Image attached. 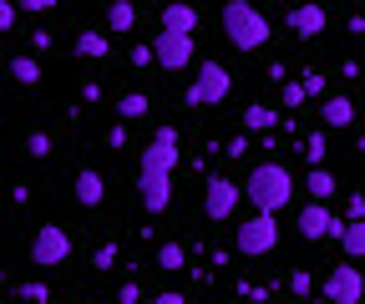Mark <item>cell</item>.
I'll return each mask as SVG.
<instances>
[{
  "label": "cell",
  "mask_w": 365,
  "mask_h": 304,
  "mask_svg": "<svg viewBox=\"0 0 365 304\" xmlns=\"http://www.w3.org/2000/svg\"><path fill=\"white\" fill-rule=\"evenodd\" d=\"M223 36H228V46H239V51H259L269 41V21H264V11L254 0H223Z\"/></svg>",
  "instance_id": "cell-1"
},
{
  "label": "cell",
  "mask_w": 365,
  "mask_h": 304,
  "mask_svg": "<svg viewBox=\"0 0 365 304\" xmlns=\"http://www.w3.org/2000/svg\"><path fill=\"white\" fill-rule=\"evenodd\" d=\"M244 198H249L254 208L279 213V208L294 198V178H289V167H279V162H259L249 178H244Z\"/></svg>",
  "instance_id": "cell-2"
},
{
  "label": "cell",
  "mask_w": 365,
  "mask_h": 304,
  "mask_svg": "<svg viewBox=\"0 0 365 304\" xmlns=\"http://www.w3.org/2000/svg\"><path fill=\"white\" fill-rule=\"evenodd\" d=\"M239 253L244 258H264V253H274L279 248V224H274V213L269 208H254V219H244L239 224Z\"/></svg>",
  "instance_id": "cell-3"
},
{
  "label": "cell",
  "mask_w": 365,
  "mask_h": 304,
  "mask_svg": "<svg viewBox=\"0 0 365 304\" xmlns=\"http://www.w3.org/2000/svg\"><path fill=\"white\" fill-rule=\"evenodd\" d=\"M228 92H234V76L223 71V61H198V76L188 86V102L193 107H218V102H228Z\"/></svg>",
  "instance_id": "cell-4"
},
{
  "label": "cell",
  "mask_w": 365,
  "mask_h": 304,
  "mask_svg": "<svg viewBox=\"0 0 365 304\" xmlns=\"http://www.w3.org/2000/svg\"><path fill=\"white\" fill-rule=\"evenodd\" d=\"M66 258H71V234L61 224H41L36 239H31V264L36 269H56V264H66Z\"/></svg>",
  "instance_id": "cell-5"
},
{
  "label": "cell",
  "mask_w": 365,
  "mask_h": 304,
  "mask_svg": "<svg viewBox=\"0 0 365 304\" xmlns=\"http://www.w3.org/2000/svg\"><path fill=\"white\" fill-rule=\"evenodd\" d=\"M153 61L163 66V71H182V66H193L198 61V51H193V31H158V41H153Z\"/></svg>",
  "instance_id": "cell-6"
},
{
  "label": "cell",
  "mask_w": 365,
  "mask_h": 304,
  "mask_svg": "<svg viewBox=\"0 0 365 304\" xmlns=\"http://www.w3.org/2000/svg\"><path fill=\"white\" fill-rule=\"evenodd\" d=\"M239 198H244V183L223 178V172H218V178H208V183H203V213H208L213 224H228V219H234Z\"/></svg>",
  "instance_id": "cell-7"
},
{
  "label": "cell",
  "mask_w": 365,
  "mask_h": 304,
  "mask_svg": "<svg viewBox=\"0 0 365 304\" xmlns=\"http://www.w3.org/2000/svg\"><path fill=\"white\" fill-rule=\"evenodd\" d=\"M325 299H330V304H360V299H365L360 269H355V264H335V269L325 274Z\"/></svg>",
  "instance_id": "cell-8"
},
{
  "label": "cell",
  "mask_w": 365,
  "mask_h": 304,
  "mask_svg": "<svg viewBox=\"0 0 365 304\" xmlns=\"http://www.w3.org/2000/svg\"><path fill=\"white\" fill-rule=\"evenodd\" d=\"M335 213H330V203H319V198H309L304 208H299V239L304 243H319V239H335Z\"/></svg>",
  "instance_id": "cell-9"
},
{
  "label": "cell",
  "mask_w": 365,
  "mask_h": 304,
  "mask_svg": "<svg viewBox=\"0 0 365 304\" xmlns=\"http://www.w3.org/2000/svg\"><path fill=\"white\" fill-rule=\"evenodd\" d=\"M173 172H153V167H137V198H143L148 213H163L173 203Z\"/></svg>",
  "instance_id": "cell-10"
},
{
  "label": "cell",
  "mask_w": 365,
  "mask_h": 304,
  "mask_svg": "<svg viewBox=\"0 0 365 304\" xmlns=\"http://www.w3.org/2000/svg\"><path fill=\"white\" fill-rule=\"evenodd\" d=\"M178 132H173V127H158V137L143 147V167H153V172H173L178 167Z\"/></svg>",
  "instance_id": "cell-11"
},
{
  "label": "cell",
  "mask_w": 365,
  "mask_h": 304,
  "mask_svg": "<svg viewBox=\"0 0 365 304\" xmlns=\"http://www.w3.org/2000/svg\"><path fill=\"white\" fill-rule=\"evenodd\" d=\"M71 193H76L81 208H102L107 183H102V172H97V167H81V172H76V183H71Z\"/></svg>",
  "instance_id": "cell-12"
},
{
  "label": "cell",
  "mask_w": 365,
  "mask_h": 304,
  "mask_svg": "<svg viewBox=\"0 0 365 304\" xmlns=\"http://www.w3.org/2000/svg\"><path fill=\"white\" fill-rule=\"evenodd\" d=\"M289 31L299 41H314L319 31H325V6H314V0H309V6H294L289 11Z\"/></svg>",
  "instance_id": "cell-13"
},
{
  "label": "cell",
  "mask_w": 365,
  "mask_h": 304,
  "mask_svg": "<svg viewBox=\"0 0 365 304\" xmlns=\"http://www.w3.org/2000/svg\"><path fill=\"white\" fill-rule=\"evenodd\" d=\"M304 193L319 198V203H330V198L340 193V183H335V172H330L325 162H309V172H304Z\"/></svg>",
  "instance_id": "cell-14"
},
{
  "label": "cell",
  "mask_w": 365,
  "mask_h": 304,
  "mask_svg": "<svg viewBox=\"0 0 365 304\" xmlns=\"http://www.w3.org/2000/svg\"><path fill=\"white\" fill-rule=\"evenodd\" d=\"M158 21H163L168 31H198V6H188V0H168Z\"/></svg>",
  "instance_id": "cell-15"
},
{
  "label": "cell",
  "mask_w": 365,
  "mask_h": 304,
  "mask_svg": "<svg viewBox=\"0 0 365 304\" xmlns=\"http://www.w3.org/2000/svg\"><path fill=\"white\" fill-rule=\"evenodd\" d=\"M335 239L345 243L350 258H365V219H340L335 224Z\"/></svg>",
  "instance_id": "cell-16"
},
{
  "label": "cell",
  "mask_w": 365,
  "mask_h": 304,
  "mask_svg": "<svg viewBox=\"0 0 365 304\" xmlns=\"http://www.w3.org/2000/svg\"><path fill=\"white\" fill-rule=\"evenodd\" d=\"M319 122L325 127H350L355 122V102L350 97H325L319 102Z\"/></svg>",
  "instance_id": "cell-17"
},
{
  "label": "cell",
  "mask_w": 365,
  "mask_h": 304,
  "mask_svg": "<svg viewBox=\"0 0 365 304\" xmlns=\"http://www.w3.org/2000/svg\"><path fill=\"white\" fill-rule=\"evenodd\" d=\"M244 127H249V132H264V137H269L274 127H279V112H274L269 102H249V107H244Z\"/></svg>",
  "instance_id": "cell-18"
},
{
  "label": "cell",
  "mask_w": 365,
  "mask_h": 304,
  "mask_svg": "<svg viewBox=\"0 0 365 304\" xmlns=\"http://www.w3.org/2000/svg\"><path fill=\"white\" fill-rule=\"evenodd\" d=\"M107 51H112L107 31H81V36H76V56H81V61H107Z\"/></svg>",
  "instance_id": "cell-19"
},
{
  "label": "cell",
  "mask_w": 365,
  "mask_h": 304,
  "mask_svg": "<svg viewBox=\"0 0 365 304\" xmlns=\"http://www.w3.org/2000/svg\"><path fill=\"white\" fill-rule=\"evenodd\" d=\"M132 26H137V6H132V0H112V6H107V31L127 36Z\"/></svg>",
  "instance_id": "cell-20"
},
{
  "label": "cell",
  "mask_w": 365,
  "mask_h": 304,
  "mask_svg": "<svg viewBox=\"0 0 365 304\" xmlns=\"http://www.w3.org/2000/svg\"><path fill=\"white\" fill-rule=\"evenodd\" d=\"M41 76H46V66H41L36 56H11V81H21V86H41Z\"/></svg>",
  "instance_id": "cell-21"
},
{
  "label": "cell",
  "mask_w": 365,
  "mask_h": 304,
  "mask_svg": "<svg viewBox=\"0 0 365 304\" xmlns=\"http://www.w3.org/2000/svg\"><path fill=\"white\" fill-rule=\"evenodd\" d=\"M182 264H188L182 243H178V239H168V243L158 248V269H163V274H182Z\"/></svg>",
  "instance_id": "cell-22"
},
{
  "label": "cell",
  "mask_w": 365,
  "mask_h": 304,
  "mask_svg": "<svg viewBox=\"0 0 365 304\" xmlns=\"http://www.w3.org/2000/svg\"><path fill=\"white\" fill-rule=\"evenodd\" d=\"M148 107H153L148 92H127V97L117 102V117H122V122H137V117H148Z\"/></svg>",
  "instance_id": "cell-23"
},
{
  "label": "cell",
  "mask_w": 365,
  "mask_h": 304,
  "mask_svg": "<svg viewBox=\"0 0 365 304\" xmlns=\"http://www.w3.org/2000/svg\"><path fill=\"white\" fill-rule=\"evenodd\" d=\"M299 152H304V162H325V152H330V142H325V132H309V137L299 142Z\"/></svg>",
  "instance_id": "cell-24"
},
{
  "label": "cell",
  "mask_w": 365,
  "mask_h": 304,
  "mask_svg": "<svg viewBox=\"0 0 365 304\" xmlns=\"http://www.w3.org/2000/svg\"><path fill=\"white\" fill-rule=\"evenodd\" d=\"M279 102H284V107H304V102H309L304 81H284V86H279Z\"/></svg>",
  "instance_id": "cell-25"
},
{
  "label": "cell",
  "mask_w": 365,
  "mask_h": 304,
  "mask_svg": "<svg viewBox=\"0 0 365 304\" xmlns=\"http://www.w3.org/2000/svg\"><path fill=\"white\" fill-rule=\"evenodd\" d=\"M16 26H21V6H16V0H0V36L16 31Z\"/></svg>",
  "instance_id": "cell-26"
},
{
  "label": "cell",
  "mask_w": 365,
  "mask_h": 304,
  "mask_svg": "<svg viewBox=\"0 0 365 304\" xmlns=\"http://www.w3.org/2000/svg\"><path fill=\"white\" fill-rule=\"evenodd\" d=\"M21 299H31V304H46V299H51V289H46L41 279H26V284H21Z\"/></svg>",
  "instance_id": "cell-27"
},
{
  "label": "cell",
  "mask_w": 365,
  "mask_h": 304,
  "mask_svg": "<svg viewBox=\"0 0 365 304\" xmlns=\"http://www.w3.org/2000/svg\"><path fill=\"white\" fill-rule=\"evenodd\" d=\"M91 264H97V269H102V274H107V269H112V264H117V243H102V248H97V253H91Z\"/></svg>",
  "instance_id": "cell-28"
},
{
  "label": "cell",
  "mask_w": 365,
  "mask_h": 304,
  "mask_svg": "<svg viewBox=\"0 0 365 304\" xmlns=\"http://www.w3.org/2000/svg\"><path fill=\"white\" fill-rule=\"evenodd\" d=\"M26 152H31V157H46V152H51V137H46V132H31V137H26Z\"/></svg>",
  "instance_id": "cell-29"
},
{
  "label": "cell",
  "mask_w": 365,
  "mask_h": 304,
  "mask_svg": "<svg viewBox=\"0 0 365 304\" xmlns=\"http://www.w3.org/2000/svg\"><path fill=\"white\" fill-rule=\"evenodd\" d=\"M127 61H132V66H158V61H153V46H143V41L132 46V56H127Z\"/></svg>",
  "instance_id": "cell-30"
},
{
  "label": "cell",
  "mask_w": 365,
  "mask_h": 304,
  "mask_svg": "<svg viewBox=\"0 0 365 304\" xmlns=\"http://www.w3.org/2000/svg\"><path fill=\"white\" fill-rule=\"evenodd\" d=\"M304 92H309V97H325V76H319V71H304Z\"/></svg>",
  "instance_id": "cell-31"
},
{
  "label": "cell",
  "mask_w": 365,
  "mask_h": 304,
  "mask_svg": "<svg viewBox=\"0 0 365 304\" xmlns=\"http://www.w3.org/2000/svg\"><path fill=\"white\" fill-rule=\"evenodd\" d=\"M289 289H294V294H309V289H314V279H309L304 269H294V274H289Z\"/></svg>",
  "instance_id": "cell-32"
},
{
  "label": "cell",
  "mask_w": 365,
  "mask_h": 304,
  "mask_svg": "<svg viewBox=\"0 0 365 304\" xmlns=\"http://www.w3.org/2000/svg\"><path fill=\"white\" fill-rule=\"evenodd\" d=\"M345 219H365V198H360V193H350V203H345Z\"/></svg>",
  "instance_id": "cell-33"
},
{
  "label": "cell",
  "mask_w": 365,
  "mask_h": 304,
  "mask_svg": "<svg viewBox=\"0 0 365 304\" xmlns=\"http://www.w3.org/2000/svg\"><path fill=\"white\" fill-rule=\"evenodd\" d=\"M117 299H122V304H137V299H143V284H122Z\"/></svg>",
  "instance_id": "cell-34"
},
{
  "label": "cell",
  "mask_w": 365,
  "mask_h": 304,
  "mask_svg": "<svg viewBox=\"0 0 365 304\" xmlns=\"http://www.w3.org/2000/svg\"><path fill=\"white\" fill-rule=\"evenodd\" d=\"M56 0H21V11H31V16H41V11H51Z\"/></svg>",
  "instance_id": "cell-35"
},
{
  "label": "cell",
  "mask_w": 365,
  "mask_h": 304,
  "mask_svg": "<svg viewBox=\"0 0 365 304\" xmlns=\"http://www.w3.org/2000/svg\"><path fill=\"white\" fill-rule=\"evenodd\" d=\"M107 147H127V127H112V132H107Z\"/></svg>",
  "instance_id": "cell-36"
}]
</instances>
